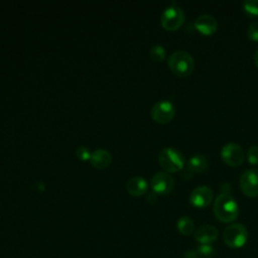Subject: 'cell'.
I'll use <instances>...</instances> for the list:
<instances>
[{
    "mask_svg": "<svg viewBox=\"0 0 258 258\" xmlns=\"http://www.w3.org/2000/svg\"><path fill=\"white\" fill-rule=\"evenodd\" d=\"M214 214L222 223H232L239 215V207L235 199L228 192L220 194L214 203Z\"/></svg>",
    "mask_w": 258,
    "mask_h": 258,
    "instance_id": "6da1fadb",
    "label": "cell"
},
{
    "mask_svg": "<svg viewBox=\"0 0 258 258\" xmlns=\"http://www.w3.org/2000/svg\"><path fill=\"white\" fill-rule=\"evenodd\" d=\"M169 70L176 76L188 77L195 69V59L192 55L185 50H177L170 54L167 59Z\"/></svg>",
    "mask_w": 258,
    "mask_h": 258,
    "instance_id": "7a4b0ae2",
    "label": "cell"
},
{
    "mask_svg": "<svg viewBox=\"0 0 258 258\" xmlns=\"http://www.w3.org/2000/svg\"><path fill=\"white\" fill-rule=\"evenodd\" d=\"M158 163L167 172H176L183 168L184 157L182 153L172 147L163 148L158 154Z\"/></svg>",
    "mask_w": 258,
    "mask_h": 258,
    "instance_id": "3957f363",
    "label": "cell"
},
{
    "mask_svg": "<svg viewBox=\"0 0 258 258\" xmlns=\"http://www.w3.org/2000/svg\"><path fill=\"white\" fill-rule=\"evenodd\" d=\"M248 239V231L246 227L240 223L230 224L223 233V240L225 244L233 249L243 247Z\"/></svg>",
    "mask_w": 258,
    "mask_h": 258,
    "instance_id": "277c9868",
    "label": "cell"
},
{
    "mask_svg": "<svg viewBox=\"0 0 258 258\" xmlns=\"http://www.w3.org/2000/svg\"><path fill=\"white\" fill-rule=\"evenodd\" d=\"M184 18V12L179 6L170 5L163 10L160 17V23L164 29L174 31L183 24Z\"/></svg>",
    "mask_w": 258,
    "mask_h": 258,
    "instance_id": "5b68a950",
    "label": "cell"
},
{
    "mask_svg": "<svg viewBox=\"0 0 258 258\" xmlns=\"http://www.w3.org/2000/svg\"><path fill=\"white\" fill-rule=\"evenodd\" d=\"M150 115L153 121L156 123L165 124L173 119L175 115V108L171 102L167 100H161L152 106Z\"/></svg>",
    "mask_w": 258,
    "mask_h": 258,
    "instance_id": "8992f818",
    "label": "cell"
},
{
    "mask_svg": "<svg viewBox=\"0 0 258 258\" xmlns=\"http://www.w3.org/2000/svg\"><path fill=\"white\" fill-rule=\"evenodd\" d=\"M221 157L230 166H239L243 163L245 153L243 148L234 142L225 144L221 150Z\"/></svg>",
    "mask_w": 258,
    "mask_h": 258,
    "instance_id": "52a82bcc",
    "label": "cell"
},
{
    "mask_svg": "<svg viewBox=\"0 0 258 258\" xmlns=\"http://www.w3.org/2000/svg\"><path fill=\"white\" fill-rule=\"evenodd\" d=\"M240 188L249 198L258 197V169H247L240 176Z\"/></svg>",
    "mask_w": 258,
    "mask_h": 258,
    "instance_id": "ba28073f",
    "label": "cell"
},
{
    "mask_svg": "<svg viewBox=\"0 0 258 258\" xmlns=\"http://www.w3.org/2000/svg\"><path fill=\"white\" fill-rule=\"evenodd\" d=\"M150 186L155 194L167 195L174 186V179L166 172H157L152 176Z\"/></svg>",
    "mask_w": 258,
    "mask_h": 258,
    "instance_id": "9c48e42d",
    "label": "cell"
},
{
    "mask_svg": "<svg viewBox=\"0 0 258 258\" xmlns=\"http://www.w3.org/2000/svg\"><path fill=\"white\" fill-rule=\"evenodd\" d=\"M214 192L207 185H200L194 188L189 195V202L196 208H206L213 200Z\"/></svg>",
    "mask_w": 258,
    "mask_h": 258,
    "instance_id": "30bf717a",
    "label": "cell"
},
{
    "mask_svg": "<svg viewBox=\"0 0 258 258\" xmlns=\"http://www.w3.org/2000/svg\"><path fill=\"white\" fill-rule=\"evenodd\" d=\"M195 27L202 34L212 35L218 28V22L211 14H201L195 21Z\"/></svg>",
    "mask_w": 258,
    "mask_h": 258,
    "instance_id": "8fae6325",
    "label": "cell"
},
{
    "mask_svg": "<svg viewBox=\"0 0 258 258\" xmlns=\"http://www.w3.org/2000/svg\"><path fill=\"white\" fill-rule=\"evenodd\" d=\"M218 230L212 225H204L199 227L195 233L194 238L201 244H211L218 238Z\"/></svg>",
    "mask_w": 258,
    "mask_h": 258,
    "instance_id": "7c38bea8",
    "label": "cell"
},
{
    "mask_svg": "<svg viewBox=\"0 0 258 258\" xmlns=\"http://www.w3.org/2000/svg\"><path fill=\"white\" fill-rule=\"evenodd\" d=\"M90 162L97 169H104L112 162V155L106 149H97L91 154Z\"/></svg>",
    "mask_w": 258,
    "mask_h": 258,
    "instance_id": "4fadbf2b",
    "label": "cell"
},
{
    "mask_svg": "<svg viewBox=\"0 0 258 258\" xmlns=\"http://www.w3.org/2000/svg\"><path fill=\"white\" fill-rule=\"evenodd\" d=\"M126 188L131 196L141 197L147 191L148 184L147 181L142 176H134L128 180Z\"/></svg>",
    "mask_w": 258,
    "mask_h": 258,
    "instance_id": "5bb4252c",
    "label": "cell"
},
{
    "mask_svg": "<svg viewBox=\"0 0 258 258\" xmlns=\"http://www.w3.org/2000/svg\"><path fill=\"white\" fill-rule=\"evenodd\" d=\"M208 158L205 155L197 154L189 158L187 162V168L191 172H202L208 167Z\"/></svg>",
    "mask_w": 258,
    "mask_h": 258,
    "instance_id": "9a60e30c",
    "label": "cell"
},
{
    "mask_svg": "<svg viewBox=\"0 0 258 258\" xmlns=\"http://www.w3.org/2000/svg\"><path fill=\"white\" fill-rule=\"evenodd\" d=\"M176 228L178 232L184 236H189L195 231V223L189 217H181L176 223Z\"/></svg>",
    "mask_w": 258,
    "mask_h": 258,
    "instance_id": "2e32d148",
    "label": "cell"
},
{
    "mask_svg": "<svg viewBox=\"0 0 258 258\" xmlns=\"http://www.w3.org/2000/svg\"><path fill=\"white\" fill-rule=\"evenodd\" d=\"M166 51L162 45H154L149 50V56L152 60L160 62L165 58Z\"/></svg>",
    "mask_w": 258,
    "mask_h": 258,
    "instance_id": "e0dca14e",
    "label": "cell"
},
{
    "mask_svg": "<svg viewBox=\"0 0 258 258\" xmlns=\"http://www.w3.org/2000/svg\"><path fill=\"white\" fill-rule=\"evenodd\" d=\"M199 258H210L214 255L215 249L211 244H201L196 249Z\"/></svg>",
    "mask_w": 258,
    "mask_h": 258,
    "instance_id": "ac0fdd59",
    "label": "cell"
},
{
    "mask_svg": "<svg viewBox=\"0 0 258 258\" xmlns=\"http://www.w3.org/2000/svg\"><path fill=\"white\" fill-rule=\"evenodd\" d=\"M244 11L251 16H258V0H245L242 3Z\"/></svg>",
    "mask_w": 258,
    "mask_h": 258,
    "instance_id": "d6986e66",
    "label": "cell"
},
{
    "mask_svg": "<svg viewBox=\"0 0 258 258\" xmlns=\"http://www.w3.org/2000/svg\"><path fill=\"white\" fill-rule=\"evenodd\" d=\"M247 159L250 164H258V145H252L248 149Z\"/></svg>",
    "mask_w": 258,
    "mask_h": 258,
    "instance_id": "ffe728a7",
    "label": "cell"
},
{
    "mask_svg": "<svg viewBox=\"0 0 258 258\" xmlns=\"http://www.w3.org/2000/svg\"><path fill=\"white\" fill-rule=\"evenodd\" d=\"M247 36L253 41H258V21L252 22L247 28Z\"/></svg>",
    "mask_w": 258,
    "mask_h": 258,
    "instance_id": "44dd1931",
    "label": "cell"
},
{
    "mask_svg": "<svg viewBox=\"0 0 258 258\" xmlns=\"http://www.w3.org/2000/svg\"><path fill=\"white\" fill-rule=\"evenodd\" d=\"M76 155L82 161H87V160H90L91 158V153L88 150V148H86L85 146H80L76 150Z\"/></svg>",
    "mask_w": 258,
    "mask_h": 258,
    "instance_id": "7402d4cb",
    "label": "cell"
},
{
    "mask_svg": "<svg viewBox=\"0 0 258 258\" xmlns=\"http://www.w3.org/2000/svg\"><path fill=\"white\" fill-rule=\"evenodd\" d=\"M184 257L185 258H199L198 256V253L196 250H188L185 252L184 254Z\"/></svg>",
    "mask_w": 258,
    "mask_h": 258,
    "instance_id": "603a6c76",
    "label": "cell"
},
{
    "mask_svg": "<svg viewBox=\"0 0 258 258\" xmlns=\"http://www.w3.org/2000/svg\"><path fill=\"white\" fill-rule=\"evenodd\" d=\"M254 62L256 64V67L258 68V48H257V50L254 53Z\"/></svg>",
    "mask_w": 258,
    "mask_h": 258,
    "instance_id": "cb8c5ba5",
    "label": "cell"
}]
</instances>
